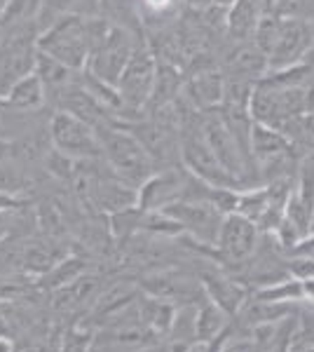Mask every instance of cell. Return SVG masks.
I'll return each instance as SVG.
<instances>
[{"label": "cell", "mask_w": 314, "mask_h": 352, "mask_svg": "<svg viewBox=\"0 0 314 352\" xmlns=\"http://www.w3.org/2000/svg\"><path fill=\"white\" fill-rule=\"evenodd\" d=\"M99 141L104 148V160L120 179L127 181L134 188H141L153 174L157 172V164L148 155L139 139L127 127H104L99 129Z\"/></svg>", "instance_id": "1"}, {"label": "cell", "mask_w": 314, "mask_h": 352, "mask_svg": "<svg viewBox=\"0 0 314 352\" xmlns=\"http://www.w3.org/2000/svg\"><path fill=\"white\" fill-rule=\"evenodd\" d=\"M0 36V96H8L21 78L31 76L38 64V21L5 26Z\"/></svg>", "instance_id": "2"}, {"label": "cell", "mask_w": 314, "mask_h": 352, "mask_svg": "<svg viewBox=\"0 0 314 352\" xmlns=\"http://www.w3.org/2000/svg\"><path fill=\"white\" fill-rule=\"evenodd\" d=\"M38 50L61 61L64 66L73 68V71H82L87 66L89 50H92L87 16L78 12L59 16L52 26H47L40 33Z\"/></svg>", "instance_id": "3"}, {"label": "cell", "mask_w": 314, "mask_h": 352, "mask_svg": "<svg viewBox=\"0 0 314 352\" xmlns=\"http://www.w3.org/2000/svg\"><path fill=\"white\" fill-rule=\"evenodd\" d=\"M141 38H144V33H136V31H131V28L113 24L104 41L96 45V47H92L85 71L92 73L99 80L117 87L120 76H122V71L127 68L131 54H134Z\"/></svg>", "instance_id": "4"}, {"label": "cell", "mask_w": 314, "mask_h": 352, "mask_svg": "<svg viewBox=\"0 0 314 352\" xmlns=\"http://www.w3.org/2000/svg\"><path fill=\"white\" fill-rule=\"evenodd\" d=\"M260 235L262 232L251 219L242 217L237 212L227 214L223 219L218 240H216L214 247V261L230 272H237L256 254V249L260 244Z\"/></svg>", "instance_id": "5"}, {"label": "cell", "mask_w": 314, "mask_h": 352, "mask_svg": "<svg viewBox=\"0 0 314 352\" xmlns=\"http://www.w3.org/2000/svg\"><path fill=\"white\" fill-rule=\"evenodd\" d=\"M155 76H157V56L153 54L150 45L146 43L144 36L139 45H136L127 68H124L117 80V92L122 96L124 106L131 113H136V116H144L148 99L153 94Z\"/></svg>", "instance_id": "6"}, {"label": "cell", "mask_w": 314, "mask_h": 352, "mask_svg": "<svg viewBox=\"0 0 314 352\" xmlns=\"http://www.w3.org/2000/svg\"><path fill=\"white\" fill-rule=\"evenodd\" d=\"M47 132L54 148L73 160H101L104 157L96 129L71 113L56 111L47 124Z\"/></svg>", "instance_id": "7"}, {"label": "cell", "mask_w": 314, "mask_h": 352, "mask_svg": "<svg viewBox=\"0 0 314 352\" xmlns=\"http://www.w3.org/2000/svg\"><path fill=\"white\" fill-rule=\"evenodd\" d=\"M164 214H169L174 221H179V226L183 228V235L188 240H192L199 247L214 249L218 232L223 226V214L216 209L214 202L209 200H179L169 204L167 209H162Z\"/></svg>", "instance_id": "8"}, {"label": "cell", "mask_w": 314, "mask_h": 352, "mask_svg": "<svg viewBox=\"0 0 314 352\" xmlns=\"http://www.w3.org/2000/svg\"><path fill=\"white\" fill-rule=\"evenodd\" d=\"M314 52V24L298 16H284L282 28L270 54V71L277 68H289L295 64L310 61V54Z\"/></svg>", "instance_id": "9"}, {"label": "cell", "mask_w": 314, "mask_h": 352, "mask_svg": "<svg viewBox=\"0 0 314 352\" xmlns=\"http://www.w3.org/2000/svg\"><path fill=\"white\" fill-rule=\"evenodd\" d=\"M139 287L148 296L169 300V303H176V305H199L207 298V292H204L199 277L190 275V272H186V270H176V268L150 272V275H146L144 280L139 282Z\"/></svg>", "instance_id": "10"}, {"label": "cell", "mask_w": 314, "mask_h": 352, "mask_svg": "<svg viewBox=\"0 0 314 352\" xmlns=\"http://www.w3.org/2000/svg\"><path fill=\"white\" fill-rule=\"evenodd\" d=\"M218 64L225 78L249 82H260L270 73V59L254 38L251 41H227L225 47L221 50Z\"/></svg>", "instance_id": "11"}, {"label": "cell", "mask_w": 314, "mask_h": 352, "mask_svg": "<svg viewBox=\"0 0 314 352\" xmlns=\"http://www.w3.org/2000/svg\"><path fill=\"white\" fill-rule=\"evenodd\" d=\"M188 179H190V172L183 164L157 169L139 188V207L144 212H162V209H167L169 204L179 202L183 197Z\"/></svg>", "instance_id": "12"}, {"label": "cell", "mask_w": 314, "mask_h": 352, "mask_svg": "<svg viewBox=\"0 0 314 352\" xmlns=\"http://www.w3.org/2000/svg\"><path fill=\"white\" fill-rule=\"evenodd\" d=\"M223 96H225V73L221 71V66L197 68V71L186 73L181 101L188 109L197 113L216 111L221 109Z\"/></svg>", "instance_id": "13"}, {"label": "cell", "mask_w": 314, "mask_h": 352, "mask_svg": "<svg viewBox=\"0 0 314 352\" xmlns=\"http://www.w3.org/2000/svg\"><path fill=\"white\" fill-rule=\"evenodd\" d=\"M199 282H202L207 296L221 310H225L232 320L242 312L247 300L251 298V289L239 280L235 272H230L218 263H214V268L199 272Z\"/></svg>", "instance_id": "14"}, {"label": "cell", "mask_w": 314, "mask_h": 352, "mask_svg": "<svg viewBox=\"0 0 314 352\" xmlns=\"http://www.w3.org/2000/svg\"><path fill=\"white\" fill-rule=\"evenodd\" d=\"M262 14V0H235V5L227 10V41H251Z\"/></svg>", "instance_id": "15"}, {"label": "cell", "mask_w": 314, "mask_h": 352, "mask_svg": "<svg viewBox=\"0 0 314 352\" xmlns=\"http://www.w3.org/2000/svg\"><path fill=\"white\" fill-rule=\"evenodd\" d=\"M176 312H179V305L169 303V300L148 296V294H141L139 298V317L146 324L148 331L155 338L169 336L171 327H174Z\"/></svg>", "instance_id": "16"}, {"label": "cell", "mask_w": 314, "mask_h": 352, "mask_svg": "<svg viewBox=\"0 0 314 352\" xmlns=\"http://www.w3.org/2000/svg\"><path fill=\"white\" fill-rule=\"evenodd\" d=\"M232 324V317L225 310H221L209 296L197 305L195 315V333L199 343H216L227 333Z\"/></svg>", "instance_id": "17"}, {"label": "cell", "mask_w": 314, "mask_h": 352, "mask_svg": "<svg viewBox=\"0 0 314 352\" xmlns=\"http://www.w3.org/2000/svg\"><path fill=\"white\" fill-rule=\"evenodd\" d=\"M8 101L14 111L21 113H36L47 104V92H45V85L38 78V73L33 71L31 76L21 78L19 82L10 89Z\"/></svg>", "instance_id": "18"}, {"label": "cell", "mask_w": 314, "mask_h": 352, "mask_svg": "<svg viewBox=\"0 0 314 352\" xmlns=\"http://www.w3.org/2000/svg\"><path fill=\"white\" fill-rule=\"evenodd\" d=\"M251 296H254L256 300H265V303H291V305L305 303L302 282L295 280V277L275 282V285H270V287L254 289V292H251Z\"/></svg>", "instance_id": "19"}, {"label": "cell", "mask_w": 314, "mask_h": 352, "mask_svg": "<svg viewBox=\"0 0 314 352\" xmlns=\"http://www.w3.org/2000/svg\"><path fill=\"white\" fill-rule=\"evenodd\" d=\"M267 207H270V192H267L265 184L239 190L237 214H242V217L251 219L254 223H258V219L267 212Z\"/></svg>", "instance_id": "20"}, {"label": "cell", "mask_w": 314, "mask_h": 352, "mask_svg": "<svg viewBox=\"0 0 314 352\" xmlns=\"http://www.w3.org/2000/svg\"><path fill=\"white\" fill-rule=\"evenodd\" d=\"M82 275H87L85 261L78 256H64L47 275H45V282H47V287L54 292V289H61V287H68V285H73V282H78Z\"/></svg>", "instance_id": "21"}, {"label": "cell", "mask_w": 314, "mask_h": 352, "mask_svg": "<svg viewBox=\"0 0 314 352\" xmlns=\"http://www.w3.org/2000/svg\"><path fill=\"white\" fill-rule=\"evenodd\" d=\"M40 8H43L40 0H10L3 12H0V24L16 26V24H28V21H38Z\"/></svg>", "instance_id": "22"}, {"label": "cell", "mask_w": 314, "mask_h": 352, "mask_svg": "<svg viewBox=\"0 0 314 352\" xmlns=\"http://www.w3.org/2000/svg\"><path fill=\"white\" fill-rule=\"evenodd\" d=\"M26 186V169L16 157H5L0 160V192L5 195H12L19 192Z\"/></svg>", "instance_id": "23"}, {"label": "cell", "mask_w": 314, "mask_h": 352, "mask_svg": "<svg viewBox=\"0 0 314 352\" xmlns=\"http://www.w3.org/2000/svg\"><path fill=\"white\" fill-rule=\"evenodd\" d=\"M94 331L89 327H71L61 338L59 352H92L94 350Z\"/></svg>", "instance_id": "24"}, {"label": "cell", "mask_w": 314, "mask_h": 352, "mask_svg": "<svg viewBox=\"0 0 314 352\" xmlns=\"http://www.w3.org/2000/svg\"><path fill=\"white\" fill-rule=\"evenodd\" d=\"M40 3H43V8H40L38 26H40V33H43L45 28L52 26L59 16L76 12L78 0H40Z\"/></svg>", "instance_id": "25"}, {"label": "cell", "mask_w": 314, "mask_h": 352, "mask_svg": "<svg viewBox=\"0 0 314 352\" xmlns=\"http://www.w3.org/2000/svg\"><path fill=\"white\" fill-rule=\"evenodd\" d=\"M289 272H291V277H295V280H300V282L312 280L314 256H310V254H293V256H289Z\"/></svg>", "instance_id": "26"}, {"label": "cell", "mask_w": 314, "mask_h": 352, "mask_svg": "<svg viewBox=\"0 0 314 352\" xmlns=\"http://www.w3.org/2000/svg\"><path fill=\"white\" fill-rule=\"evenodd\" d=\"M146 10V21H150L153 16L164 19L167 12H176V0H141Z\"/></svg>", "instance_id": "27"}, {"label": "cell", "mask_w": 314, "mask_h": 352, "mask_svg": "<svg viewBox=\"0 0 314 352\" xmlns=\"http://www.w3.org/2000/svg\"><path fill=\"white\" fill-rule=\"evenodd\" d=\"M16 113H21V111H14L12 106H10L8 96H0V129L8 127L10 120H12V118L16 116Z\"/></svg>", "instance_id": "28"}, {"label": "cell", "mask_w": 314, "mask_h": 352, "mask_svg": "<svg viewBox=\"0 0 314 352\" xmlns=\"http://www.w3.org/2000/svg\"><path fill=\"white\" fill-rule=\"evenodd\" d=\"M186 3V10H192V12H202L214 5V0H183Z\"/></svg>", "instance_id": "29"}, {"label": "cell", "mask_w": 314, "mask_h": 352, "mask_svg": "<svg viewBox=\"0 0 314 352\" xmlns=\"http://www.w3.org/2000/svg\"><path fill=\"white\" fill-rule=\"evenodd\" d=\"M10 214H8V209H0V240H5L8 237V232H10Z\"/></svg>", "instance_id": "30"}, {"label": "cell", "mask_w": 314, "mask_h": 352, "mask_svg": "<svg viewBox=\"0 0 314 352\" xmlns=\"http://www.w3.org/2000/svg\"><path fill=\"white\" fill-rule=\"evenodd\" d=\"M92 352H127V350L117 348V345L108 343V340H104V345H101V340L96 338V343H94V350H92Z\"/></svg>", "instance_id": "31"}, {"label": "cell", "mask_w": 314, "mask_h": 352, "mask_svg": "<svg viewBox=\"0 0 314 352\" xmlns=\"http://www.w3.org/2000/svg\"><path fill=\"white\" fill-rule=\"evenodd\" d=\"M0 352H16L14 343L8 336H0Z\"/></svg>", "instance_id": "32"}, {"label": "cell", "mask_w": 314, "mask_h": 352, "mask_svg": "<svg viewBox=\"0 0 314 352\" xmlns=\"http://www.w3.org/2000/svg\"><path fill=\"white\" fill-rule=\"evenodd\" d=\"M307 113L314 118V82L310 85V89H307Z\"/></svg>", "instance_id": "33"}, {"label": "cell", "mask_w": 314, "mask_h": 352, "mask_svg": "<svg viewBox=\"0 0 314 352\" xmlns=\"http://www.w3.org/2000/svg\"><path fill=\"white\" fill-rule=\"evenodd\" d=\"M214 5H218L223 10H230L232 5H235V0H214Z\"/></svg>", "instance_id": "34"}, {"label": "cell", "mask_w": 314, "mask_h": 352, "mask_svg": "<svg viewBox=\"0 0 314 352\" xmlns=\"http://www.w3.org/2000/svg\"><path fill=\"white\" fill-rule=\"evenodd\" d=\"M16 352H45V348H43V345H28V348L16 350Z\"/></svg>", "instance_id": "35"}, {"label": "cell", "mask_w": 314, "mask_h": 352, "mask_svg": "<svg viewBox=\"0 0 314 352\" xmlns=\"http://www.w3.org/2000/svg\"><path fill=\"white\" fill-rule=\"evenodd\" d=\"M10 3V0H0V12H3V10H5V5H8Z\"/></svg>", "instance_id": "36"}, {"label": "cell", "mask_w": 314, "mask_h": 352, "mask_svg": "<svg viewBox=\"0 0 314 352\" xmlns=\"http://www.w3.org/2000/svg\"><path fill=\"white\" fill-rule=\"evenodd\" d=\"M312 232H314V230H312Z\"/></svg>", "instance_id": "37"}]
</instances>
